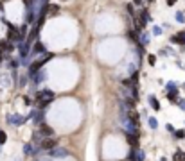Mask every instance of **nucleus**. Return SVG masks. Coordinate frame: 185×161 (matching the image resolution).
<instances>
[{
	"mask_svg": "<svg viewBox=\"0 0 185 161\" xmlns=\"http://www.w3.org/2000/svg\"><path fill=\"white\" fill-rule=\"evenodd\" d=\"M166 2H167V6H174V4H176V0H166Z\"/></svg>",
	"mask_w": 185,
	"mask_h": 161,
	"instance_id": "nucleus-31",
	"label": "nucleus"
},
{
	"mask_svg": "<svg viewBox=\"0 0 185 161\" xmlns=\"http://www.w3.org/2000/svg\"><path fill=\"white\" fill-rule=\"evenodd\" d=\"M9 64H11V68L15 70V68H18V66H20V61H18V59H16V61L13 59V61H11V63H9Z\"/></svg>",
	"mask_w": 185,
	"mask_h": 161,
	"instance_id": "nucleus-28",
	"label": "nucleus"
},
{
	"mask_svg": "<svg viewBox=\"0 0 185 161\" xmlns=\"http://www.w3.org/2000/svg\"><path fill=\"white\" fill-rule=\"evenodd\" d=\"M176 95H178V90H171V91L167 93V99H169V102H172V104H174V102H180Z\"/></svg>",
	"mask_w": 185,
	"mask_h": 161,
	"instance_id": "nucleus-17",
	"label": "nucleus"
},
{
	"mask_svg": "<svg viewBox=\"0 0 185 161\" xmlns=\"http://www.w3.org/2000/svg\"><path fill=\"white\" fill-rule=\"evenodd\" d=\"M54 91L52 90H42V91H38L34 95V100L40 104V109H45V107L49 106V102H52L54 100Z\"/></svg>",
	"mask_w": 185,
	"mask_h": 161,
	"instance_id": "nucleus-1",
	"label": "nucleus"
},
{
	"mask_svg": "<svg viewBox=\"0 0 185 161\" xmlns=\"http://www.w3.org/2000/svg\"><path fill=\"white\" fill-rule=\"evenodd\" d=\"M178 104H180V107H182V109H183V111H185V100H180V102H178Z\"/></svg>",
	"mask_w": 185,
	"mask_h": 161,
	"instance_id": "nucleus-32",
	"label": "nucleus"
},
{
	"mask_svg": "<svg viewBox=\"0 0 185 161\" xmlns=\"http://www.w3.org/2000/svg\"><path fill=\"white\" fill-rule=\"evenodd\" d=\"M172 159H174V161H185V154L182 152V150H176L174 156H172Z\"/></svg>",
	"mask_w": 185,
	"mask_h": 161,
	"instance_id": "nucleus-21",
	"label": "nucleus"
},
{
	"mask_svg": "<svg viewBox=\"0 0 185 161\" xmlns=\"http://www.w3.org/2000/svg\"><path fill=\"white\" fill-rule=\"evenodd\" d=\"M174 138H176V140H183V138H185V131H183V129L174 131Z\"/></svg>",
	"mask_w": 185,
	"mask_h": 161,
	"instance_id": "nucleus-25",
	"label": "nucleus"
},
{
	"mask_svg": "<svg viewBox=\"0 0 185 161\" xmlns=\"http://www.w3.org/2000/svg\"><path fill=\"white\" fill-rule=\"evenodd\" d=\"M52 56H49L47 57H42V59H38V61H34V63H31V66H29V77H34V75L38 73V72H42V66L47 63V59H50Z\"/></svg>",
	"mask_w": 185,
	"mask_h": 161,
	"instance_id": "nucleus-3",
	"label": "nucleus"
},
{
	"mask_svg": "<svg viewBox=\"0 0 185 161\" xmlns=\"http://www.w3.org/2000/svg\"><path fill=\"white\" fill-rule=\"evenodd\" d=\"M45 79H47V72H45V70H42V72H38V73L34 75V77H33V84L36 86V84H40V82L45 81Z\"/></svg>",
	"mask_w": 185,
	"mask_h": 161,
	"instance_id": "nucleus-12",
	"label": "nucleus"
},
{
	"mask_svg": "<svg viewBox=\"0 0 185 161\" xmlns=\"http://www.w3.org/2000/svg\"><path fill=\"white\" fill-rule=\"evenodd\" d=\"M140 45H142V47L149 45V34H147V32H144V34H140Z\"/></svg>",
	"mask_w": 185,
	"mask_h": 161,
	"instance_id": "nucleus-19",
	"label": "nucleus"
},
{
	"mask_svg": "<svg viewBox=\"0 0 185 161\" xmlns=\"http://www.w3.org/2000/svg\"><path fill=\"white\" fill-rule=\"evenodd\" d=\"M15 48H16V45L11 43L9 39H2V41H0V50H2V52L11 54V52H15Z\"/></svg>",
	"mask_w": 185,
	"mask_h": 161,
	"instance_id": "nucleus-5",
	"label": "nucleus"
},
{
	"mask_svg": "<svg viewBox=\"0 0 185 161\" xmlns=\"http://www.w3.org/2000/svg\"><path fill=\"white\" fill-rule=\"evenodd\" d=\"M24 154H25V156H36L38 152H36V149L31 145V143H25V145H24Z\"/></svg>",
	"mask_w": 185,
	"mask_h": 161,
	"instance_id": "nucleus-15",
	"label": "nucleus"
},
{
	"mask_svg": "<svg viewBox=\"0 0 185 161\" xmlns=\"http://www.w3.org/2000/svg\"><path fill=\"white\" fill-rule=\"evenodd\" d=\"M38 131H40V134H42L43 138H50V136H54V129L50 127V125H47L45 122H43L42 125H40Z\"/></svg>",
	"mask_w": 185,
	"mask_h": 161,
	"instance_id": "nucleus-7",
	"label": "nucleus"
},
{
	"mask_svg": "<svg viewBox=\"0 0 185 161\" xmlns=\"http://www.w3.org/2000/svg\"><path fill=\"white\" fill-rule=\"evenodd\" d=\"M172 43H178V45H185V32H178V34H174L171 38Z\"/></svg>",
	"mask_w": 185,
	"mask_h": 161,
	"instance_id": "nucleus-14",
	"label": "nucleus"
},
{
	"mask_svg": "<svg viewBox=\"0 0 185 161\" xmlns=\"http://www.w3.org/2000/svg\"><path fill=\"white\" fill-rule=\"evenodd\" d=\"M147 102H149V106H151L155 111H160V109H162V107H160V102L156 100L155 95H149V97H147Z\"/></svg>",
	"mask_w": 185,
	"mask_h": 161,
	"instance_id": "nucleus-13",
	"label": "nucleus"
},
{
	"mask_svg": "<svg viewBox=\"0 0 185 161\" xmlns=\"http://www.w3.org/2000/svg\"><path fill=\"white\" fill-rule=\"evenodd\" d=\"M47 52V47L43 45L42 41H36L33 47H31V54H33V56H38V54H45Z\"/></svg>",
	"mask_w": 185,
	"mask_h": 161,
	"instance_id": "nucleus-8",
	"label": "nucleus"
},
{
	"mask_svg": "<svg viewBox=\"0 0 185 161\" xmlns=\"http://www.w3.org/2000/svg\"><path fill=\"white\" fill-rule=\"evenodd\" d=\"M147 63L151 64V66H155V64H156V56H153V54H149V56H147Z\"/></svg>",
	"mask_w": 185,
	"mask_h": 161,
	"instance_id": "nucleus-26",
	"label": "nucleus"
},
{
	"mask_svg": "<svg viewBox=\"0 0 185 161\" xmlns=\"http://www.w3.org/2000/svg\"><path fill=\"white\" fill-rule=\"evenodd\" d=\"M58 143H59V138H54V136L43 138V140H42V143H40V150H47V152H49V150L56 149Z\"/></svg>",
	"mask_w": 185,
	"mask_h": 161,
	"instance_id": "nucleus-4",
	"label": "nucleus"
},
{
	"mask_svg": "<svg viewBox=\"0 0 185 161\" xmlns=\"http://www.w3.org/2000/svg\"><path fill=\"white\" fill-rule=\"evenodd\" d=\"M153 34H155V36L162 34V29H160V27H153Z\"/></svg>",
	"mask_w": 185,
	"mask_h": 161,
	"instance_id": "nucleus-29",
	"label": "nucleus"
},
{
	"mask_svg": "<svg viewBox=\"0 0 185 161\" xmlns=\"http://www.w3.org/2000/svg\"><path fill=\"white\" fill-rule=\"evenodd\" d=\"M4 23H6V25H7V29H9V32H7V38H6V39H9L11 43H16V45L24 43V36H22V32H20V29H16L13 23H9L7 20H4Z\"/></svg>",
	"mask_w": 185,
	"mask_h": 161,
	"instance_id": "nucleus-2",
	"label": "nucleus"
},
{
	"mask_svg": "<svg viewBox=\"0 0 185 161\" xmlns=\"http://www.w3.org/2000/svg\"><path fill=\"white\" fill-rule=\"evenodd\" d=\"M16 48H18V54H20V57H25L27 54L31 52V45L25 41V43H20V45H16Z\"/></svg>",
	"mask_w": 185,
	"mask_h": 161,
	"instance_id": "nucleus-10",
	"label": "nucleus"
},
{
	"mask_svg": "<svg viewBox=\"0 0 185 161\" xmlns=\"http://www.w3.org/2000/svg\"><path fill=\"white\" fill-rule=\"evenodd\" d=\"M131 2L135 4V6H142V4H144V0H131Z\"/></svg>",
	"mask_w": 185,
	"mask_h": 161,
	"instance_id": "nucleus-30",
	"label": "nucleus"
},
{
	"mask_svg": "<svg viewBox=\"0 0 185 161\" xmlns=\"http://www.w3.org/2000/svg\"><path fill=\"white\" fill-rule=\"evenodd\" d=\"M128 38H129L133 43H137V45H140V39H138L140 36L137 34V30H128Z\"/></svg>",
	"mask_w": 185,
	"mask_h": 161,
	"instance_id": "nucleus-16",
	"label": "nucleus"
},
{
	"mask_svg": "<svg viewBox=\"0 0 185 161\" xmlns=\"http://www.w3.org/2000/svg\"><path fill=\"white\" fill-rule=\"evenodd\" d=\"M59 13V6H56V4H49V15L50 16H54V15H58Z\"/></svg>",
	"mask_w": 185,
	"mask_h": 161,
	"instance_id": "nucleus-18",
	"label": "nucleus"
},
{
	"mask_svg": "<svg viewBox=\"0 0 185 161\" xmlns=\"http://www.w3.org/2000/svg\"><path fill=\"white\" fill-rule=\"evenodd\" d=\"M27 118L22 115H9L7 116V122H11V125H24Z\"/></svg>",
	"mask_w": 185,
	"mask_h": 161,
	"instance_id": "nucleus-6",
	"label": "nucleus"
},
{
	"mask_svg": "<svg viewBox=\"0 0 185 161\" xmlns=\"http://www.w3.org/2000/svg\"><path fill=\"white\" fill-rule=\"evenodd\" d=\"M6 142H7V134H6V131H4V129L0 127V145H4Z\"/></svg>",
	"mask_w": 185,
	"mask_h": 161,
	"instance_id": "nucleus-24",
	"label": "nucleus"
},
{
	"mask_svg": "<svg viewBox=\"0 0 185 161\" xmlns=\"http://www.w3.org/2000/svg\"><path fill=\"white\" fill-rule=\"evenodd\" d=\"M147 125H149L151 129H156V127H158V120H156L155 116H149V118H147Z\"/></svg>",
	"mask_w": 185,
	"mask_h": 161,
	"instance_id": "nucleus-20",
	"label": "nucleus"
},
{
	"mask_svg": "<svg viewBox=\"0 0 185 161\" xmlns=\"http://www.w3.org/2000/svg\"><path fill=\"white\" fill-rule=\"evenodd\" d=\"M42 140H43V136L40 134V131H34L33 133V142L34 143H42Z\"/></svg>",
	"mask_w": 185,
	"mask_h": 161,
	"instance_id": "nucleus-23",
	"label": "nucleus"
},
{
	"mask_svg": "<svg viewBox=\"0 0 185 161\" xmlns=\"http://www.w3.org/2000/svg\"><path fill=\"white\" fill-rule=\"evenodd\" d=\"M126 11H128V15H131V18H137L135 6H133V4H128V6H126Z\"/></svg>",
	"mask_w": 185,
	"mask_h": 161,
	"instance_id": "nucleus-22",
	"label": "nucleus"
},
{
	"mask_svg": "<svg viewBox=\"0 0 185 161\" xmlns=\"http://www.w3.org/2000/svg\"><path fill=\"white\" fill-rule=\"evenodd\" d=\"M126 140H128V143L131 145V149H138V134L128 133V134H126Z\"/></svg>",
	"mask_w": 185,
	"mask_h": 161,
	"instance_id": "nucleus-11",
	"label": "nucleus"
},
{
	"mask_svg": "<svg viewBox=\"0 0 185 161\" xmlns=\"http://www.w3.org/2000/svg\"><path fill=\"white\" fill-rule=\"evenodd\" d=\"M176 20L180 21V23H183V21H185V16H183V13H180V11H178V13H176Z\"/></svg>",
	"mask_w": 185,
	"mask_h": 161,
	"instance_id": "nucleus-27",
	"label": "nucleus"
},
{
	"mask_svg": "<svg viewBox=\"0 0 185 161\" xmlns=\"http://www.w3.org/2000/svg\"><path fill=\"white\" fill-rule=\"evenodd\" d=\"M49 156L50 158H67L68 156V150H65V149H52V150H49Z\"/></svg>",
	"mask_w": 185,
	"mask_h": 161,
	"instance_id": "nucleus-9",
	"label": "nucleus"
}]
</instances>
